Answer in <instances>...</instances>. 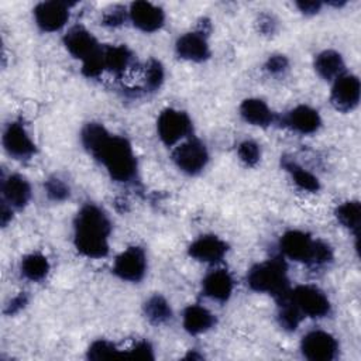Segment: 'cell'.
Instances as JSON below:
<instances>
[{
  "label": "cell",
  "instance_id": "cell-1",
  "mask_svg": "<svg viewBox=\"0 0 361 361\" xmlns=\"http://www.w3.org/2000/svg\"><path fill=\"white\" fill-rule=\"evenodd\" d=\"M110 230V221L100 207L94 204L83 206L75 220L76 250L89 258L106 257Z\"/></svg>",
  "mask_w": 361,
  "mask_h": 361
},
{
  "label": "cell",
  "instance_id": "cell-13",
  "mask_svg": "<svg viewBox=\"0 0 361 361\" xmlns=\"http://www.w3.org/2000/svg\"><path fill=\"white\" fill-rule=\"evenodd\" d=\"M130 20L133 24L145 32H154L164 24V11L161 7L148 1H134L130 6Z\"/></svg>",
  "mask_w": 361,
  "mask_h": 361
},
{
  "label": "cell",
  "instance_id": "cell-23",
  "mask_svg": "<svg viewBox=\"0 0 361 361\" xmlns=\"http://www.w3.org/2000/svg\"><path fill=\"white\" fill-rule=\"evenodd\" d=\"M49 272V262L39 252L28 254L21 261V274L30 281H42Z\"/></svg>",
  "mask_w": 361,
  "mask_h": 361
},
{
  "label": "cell",
  "instance_id": "cell-2",
  "mask_svg": "<svg viewBox=\"0 0 361 361\" xmlns=\"http://www.w3.org/2000/svg\"><path fill=\"white\" fill-rule=\"evenodd\" d=\"M92 155L106 166L117 182H127L135 175L137 161L130 142L123 137L107 134Z\"/></svg>",
  "mask_w": 361,
  "mask_h": 361
},
{
  "label": "cell",
  "instance_id": "cell-19",
  "mask_svg": "<svg viewBox=\"0 0 361 361\" xmlns=\"http://www.w3.org/2000/svg\"><path fill=\"white\" fill-rule=\"evenodd\" d=\"M203 292L219 302H226L233 292V278L224 269H216L203 279Z\"/></svg>",
  "mask_w": 361,
  "mask_h": 361
},
{
  "label": "cell",
  "instance_id": "cell-33",
  "mask_svg": "<svg viewBox=\"0 0 361 361\" xmlns=\"http://www.w3.org/2000/svg\"><path fill=\"white\" fill-rule=\"evenodd\" d=\"M126 20V10L121 6H114L110 10H107L103 16V24L110 27H117L123 24Z\"/></svg>",
  "mask_w": 361,
  "mask_h": 361
},
{
  "label": "cell",
  "instance_id": "cell-26",
  "mask_svg": "<svg viewBox=\"0 0 361 361\" xmlns=\"http://www.w3.org/2000/svg\"><path fill=\"white\" fill-rule=\"evenodd\" d=\"M144 312L147 314V317L155 323V324H159V323H165L166 320L171 319L172 316V310H171V306L169 303L159 295H155L152 298H149L147 302H145V306H144Z\"/></svg>",
  "mask_w": 361,
  "mask_h": 361
},
{
  "label": "cell",
  "instance_id": "cell-28",
  "mask_svg": "<svg viewBox=\"0 0 361 361\" xmlns=\"http://www.w3.org/2000/svg\"><path fill=\"white\" fill-rule=\"evenodd\" d=\"M116 357H123V353H120L113 343L106 340H97L92 343V345L87 350V358L90 360H104Z\"/></svg>",
  "mask_w": 361,
  "mask_h": 361
},
{
  "label": "cell",
  "instance_id": "cell-20",
  "mask_svg": "<svg viewBox=\"0 0 361 361\" xmlns=\"http://www.w3.org/2000/svg\"><path fill=\"white\" fill-rule=\"evenodd\" d=\"M214 324V316L203 306L190 305L183 312V327L190 334L207 331Z\"/></svg>",
  "mask_w": 361,
  "mask_h": 361
},
{
  "label": "cell",
  "instance_id": "cell-4",
  "mask_svg": "<svg viewBox=\"0 0 361 361\" xmlns=\"http://www.w3.org/2000/svg\"><path fill=\"white\" fill-rule=\"evenodd\" d=\"M289 295L302 316L324 317L330 312V302L327 296L316 286L299 285L290 290Z\"/></svg>",
  "mask_w": 361,
  "mask_h": 361
},
{
  "label": "cell",
  "instance_id": "cell-24",
  "mask_svg": "<svg viewBox=\"0 0 361 361\" xmlns=\"http://www.w3.org/2000/svg\"><path fill=\"white\" fill-rule=\"evenodd\" d=\"M103 59H104V69L114 73H121L130 63L131 54L127 47L117 45V47H104L103 48Z\"/></svg>",
  "mask_w": 361,
  "mask_h": 361
},
{
  "label": "cell",
  "instance_id": "cell-22",
  "mask_svg": "<svg viewBox=\"0 0 361 361\" xmlns=\"http://www.w3.org/2000/svg\"><path fill=\"white\" fill-rule=\"evenodd\" d=\"M344 61L341 55L333 49H326L320 52L314 59L316 72L326 80H336L344 73Z\"/></svg>",
  "mask_w": 361,
  "mask_h": 361
},
{
  "label": "cell",
  "instance_id": "cell-5",
  "mask_svg": "<svg viewBox=\"0 0 361 361\" xmlns=\"http://www.w3.org/2000/svg\"><path fill=\"white\" fill-rule=\"evenodd\" d=\"M157 130L164 144L173 145L190 133L192 123L186 113L175 109H165L158 117Z\"/></svg>",
  "mask_w": 361,
  "mask_h": 361
},
{
  "label": "cell",
  "instance_id": "cell-9",
  "mask_svg": "<svg viewBox=\"0 0 361 361\" xmlns=\"http://www.w3.org/2000/svg\"><path fill=\"white\" fill-rule=\"evenodd\" d=\"M147 271L145 252L140 247H130L123 251L114 261L113 272L130 282H138L142 279Z\"/></svg>",
  "mask_w": 361,
  "mask_h": 361
},
{
  "label": "cell",
  "instance_id": "cell-14",
  "mask_svg": "<svg viewBox=\"0 0 361 361\" xmlns=\"http://www.w3.org/2000/svg\"><path fill=\"white\" fill-rule=\"evenodd\" d=\"M6 151L14 158H28L35 152V144L20 123H10L3 135Z\"/></svg>",
  "mask_w": 361,
  "mask_h": 361
},
{
  "label": "cell",
  "instance_id": "cell-25",
  "mask_svg": "<svg viewBox=\"0 0 361 361\" xmlns=\"http://www.w3.org/2000/svg\"><path fill=\"white\" fill-rule=\"evenodd\" d=\"M336 217L337 220L347 227L350 231H353L355 235H358L360 223H361V204L357 200L344 202L336 209Z\"/></svg>",
  "mask_w": 361,
  "mask_h": 361
},
{
  "label": "cell",
  "instance_id": "cell-15",
  "mask_svg": "<svg viewBox=\"0 0 361 361\" xmlns=\"http://www.w3.org/2000/svg\"><path fill=\"white\" fill-rule=\"evenodd\" d=\"M227 252V244L216 235H202L189 247V255L200 262H219Z\"/></svg>",
  "mask_w": 361,
  "mask_h": 361
},
{
  "label": "cell",
  "instance_id": "cell-12",
  "mask_svg": "<svg viewBox=\"0 0 361 361\" xmlns=\"http://www.w3.org/2000/svg\"><path fill=\"white\" fill-rule=\"evenodd\" d=\"M34 17L42 31H58L69 18V7L62 1H44L34 8Z\"/></svg>",
  "mask_w": 361,
  "mask_h": 361
},
{
  "label": "cell",
  "instance_id": "cell-29",
  "mask_svg": "<svg viewBox=\"0 0 361 361\" xmlns=\"http://www.w3.org/2000/svg\"><path fill=\"white\" fill-rule=\"evenodd\" d=\"M238 157L240 159L248 165V166H254L258 161H259V157H261V149H259V145L251 140H247V141H243L240 145H238Z\"/></svg>",
  "mask_w": 361,
  "mask_h": 361
},
{
  "label": "cell",
  "instance_id": "cell-17",
  "mask_svg": "<svg viewBox=\"0 0 361 361\" xmlns=\"http://www.w3.org/2000/svg\"><path fill=\"white\" fill-rule=\"evenodd\" d=\"M3 200L14 209L24 207L31 196V188L25 178L21 175H10L1 185Z\"/></svg>",
  "mask_w": 361,
  "mask_h": 361
},
{
  "label": "cell",
  "instance_id": "cell-10",
  "mask_svg": "<svg viewBox=\"0 0 361 361\" xmlns=\"http://www.w3.org/2000/svg\"><path fill=\"white\" fill-rule=\"evenodd\" d=\"M361 94L360 79L354 75L343 73L334 80L331 89V104L340 111H350L357 107Z\"/></svg>",
  "mask_w": 361,
  "mask_h": 361
},
{
  "label": "cell",
  "instance_id": "cell-36",
  "mask_svg": "<svg viewBox=\"0 0 361 361\" xmlns=\"http://www.w3.org/2000/svg\"><path fill=\"white\" fill-rule=\"evenodd\" d=\"M25 303H27V296L24 295V293H20L18 296H16L11 302H10V305H8V307H7V313L8 314H13V313H16V312H18L20 309H23L24 306H25Z\"/></svg>",
  "mask_w": 361,
  "mask_h": 361
},
{
  "label": "cell",
  "instance_id": "cell-16",
  "mask_svg": "<svg viewBox=\"0 0 361 361\" xmlns=\"http://www.w3.org/2000/svg\"><path fill=\"white\" fill-rule=\"evenodd\" d=\"M176 54L188 61L202 62L209 58L210 49L203 32H188L178 38Z\"/></svg>",
  "mask_w": 361,
  "mask_h": 361
},
{
  "label": "cell",
  "instance_id": "cell-34",
  "mask_svg": "<svg viewBox=\"0 0 361 361\" xmlns=\"http://www.w3.org/2000/svg\"><path fill=\"white\" fill-rule=\"evenodd\" d=\"M267 71L274 73V75H278V73H282L283 71H286L288 68V59L286 56L283 55H272L269 56V59L267 61V65H265Z\"/></svg>",
  "mask_w": 361,
  "mask_h": 361
},
{
  "label": "cell",
  "instance_id": "cell-35",
  "mask_svg": "<svg viewBox=\"0 0 361 361\" xmlns=\"http://www.w3.org/2000/svg\"><path fill=\"white\" fill-rule=\"evenodd\" d=\"M296 6L305 14H316L320 10L322 3L320 1H298Z\"/></svg>",
  "mask_w": 361,
  "mask_h": 361
},
{
  "label": "cell",
  "instance_id": "cell-31",
  "mask_svg": "<svg viewBox=\"0 0 361 361\" xmlns=\"http://www.w3.org/2000/svg\"><path fill=\"white\" fill-rule=\"evenodd\" d=\"M45 190L49 199L61 202L69 196V186L59 178H49L45 182Z\"/></svg>",
  "mask_w": 361,
  "mask_h": 361
},
{
  "label": "cell",
  "instance_id": "cell-11",
  "mask_svg": "<svg viewBox=\"0 0 361 361\" xmlns=\"http://www.w3.org/2000/svg\"><path fill=\"white\" fill-rule=\"evenodd\" d=\"M66 49L82 62L102 52V47L97 44L96 38L83 27H72L63 38Z\"/></svg>",
  "mask_w": 361,
  "mask_h": 361
},
{
  "label": "cell",
  "instance_id": "cell-8",
  "mask_svg": "<svg viewBox=\"0 0 361 361\" xmlns=\"http://www.w3.org/2000/svg\"><path fill=\"white\" fill-rule=\"evenodd\" d=\"M302 354L312 361H330L336 357L338 344L336 338L322 330L309 331L300 343Z\"/></svg>",
  "mask_w": 361,
  "mask_h": 361
},
{
  "label": "cell",
  "instance_id": "cell-32",
  "mask_svg": "<svg viewBox=\"0 0 361 361\" xmlns=\"http://www.w3.org/2000/svg\"><path fill=\"white\" fill-rule=\"evenodd\" d=\"M124 357L126 358H137V360H152L154 353H152V347L149 343L140 341L131 350H128L124 354Z\"/></svg>",
  "mask_w": 361,
  "mask_h": 361
},
{
  "label": "cell",
  "instance_id": "cell-37",
  "mask_svg": "<svg viewBox=\"0 0 361 361\" xmlns=\"http://www.w3.org/2000/svg\"><path fill=\"white\" fill-rule=\"evenodd\" d=\"M0 217H1L3 226H6L7 221L11 219V207L6 202H3V204H1V216Z\"/></svg>",
  "mask_w": 361,
  "mask_h": 361
},
{
  "label": "cell",
  "instance_id": "cell-18",
  "mask_svg": "<svg viewBox=\"0 0 361 361\" xmlns=\"http://www.w3.org/2000/svg\"><path fill=\"white\" fill-rule=\"evenodd\" d=\"M283 120L288 127H290L292 130H295L300 134H312L322 124L319 113L314 109H312L309 106H303V104L292 109L285 116Z\"/></svg>",
  "mask_w": 361,
  "mask_h": 361
},
{
  "label": "cell",
  "instance_id": "cell-30",
  "mask_svg": "<svg viewBox=\"0 0 361 361\" xmlns=\"http://www.w3.org/2000/svg\"><path fill=\"white\" fill-rule=\"evenodd\" d=\"M162 82H164V68L161 62L151 59L145 68V85L148 86V89L155 90L161 86Z\"/></svg>",
  "mask_w": 361,
  "mask_h": 361
},
{
  "label": "cell",
  "instance_id": "cell-6",
  "mask_svg": "<svg viewBox=\"0 0 361 361\" xmlns=\"http://www.w3.org/2000/svg\"><path fill=\"white\" fill-rule=\"evenodd\" d=\"M317 243L309 234L298 230L288 231L282 235L279 247L281 251L290 259L314 264L316 265V250Z\"/></svg>",
  "mask_w": 361,
  "mask_h": 361
},
{
  "label": "cell",
  "instance_id": "cell-27",
  "mask_svg": "<svg viewBox=\"0 0 361 361\" xmlns=\"http://www.w3.org/2000/svg\"><path fill=\"white\" fill-rule=\"evenodd\" d=\"M283 166H285V169H288L290 172L295 183L300 189H305V190H309V192L319 190L320 183H319V179L313 173H310L309 171H306L302 166L296 165L295 162L286 161V159L283 161Z\"/></svg>",
  "mask_w": 361,
  "mask_h": 361
},
{
  "label": "cell",
  "instance_id": "cell-21",
  "mask_svg": "<svg viewBox=\"0 0 361 361\" xmlns=\"http://www.w3.org/2000/svg\"><path fill=\"white\" fill-rule=\"evenodd\" d=\"M240 114L252 126L267 127L274 121L271 109L261 99H245L240 106Z\"/></svg>",
  "mask_w": 361,
  "mask_h": 361
},
{
  "label": "cell",
  "instance_id": "cell-3",
  "mask_svg": "<svg viewBox=\"0 0 361 361\" xmlns=\"http://www.w3.org/2000/svg\"><path fill=\"white\" fill-rule=\"evenodd\" d=\"M247 283L252 290L272 293L276 299L289 292L286 265L281 258H272L254 265L248 275Z\"/></svg>",
  "mask_w": 361,
  "mask_h": 361
},
{
  "label": "cell",
  "instance_id": "cell-7",
  "mask_svg": "<svg viewBox=\"0 0 361 361\" xmlns=\"http://www.w3.org/2000/svg\"><path fill=\"white\" fill-rule=\"evenodd\" d=\"M172 159L176 166L189 175L199 173L209 161V154L203 142L199 140H188L175 148Z\"/></svg>",
  "mask_w": 361,
  "mask_h": 361
}]
</instances>
